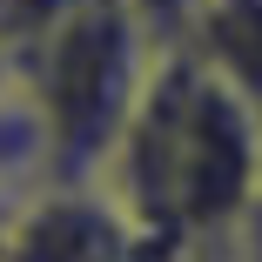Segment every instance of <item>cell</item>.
Returning <instances> with one entry per match:
<instances>
[{
	"instance_id": "3",
	"label": "cell",
	"mask_w": 262,
	"mask_h": 262,
	"mask_svg": "<svg viewBox=\"0 0 262 262\" xmlns=\"http://www.w3.org/2000/svg\"><path fill=\"white\" fill-rule=\"evenodd\" d=\"M148 242L101 182H47L0 215V262H141Z\"/></svg>"
},
{
	"instance_id": "2",
	"label": "cell",
	"mask_w": 262,
	"mask_h": 262,
	"mask_svg": "<svg viewBox=\"0 0 262 262\" xmlns=\"http://www.w3.org/2000/svg\"><path fill=\"white\" fill-rule=\"evenodd\" d=\"M155 54H162V34L135 14V0H61L40 20L27 108L54 182L101 175Z\"/></svg>"
},
{
	"instance_id": "4",
	"label": "cell",
	"mask_w": 262,
	"mask_h": 262,
	"mask_svg": "<svg viewBox=\"0 0 262 262\" xmlns=\"http://www.w3.org/2000/svg\"><path fill=\"white\" fill-rule=\"evenodd\" d=\"M175 40L195 47V61H208L262 121V0H188Z\"/></svg>"
},
{
	"instance_id": "1",
	"label": "cell",
	"mask_w": 262,
	"mask_h": 262,
	"mask_svg": "<svg viewBox=\"0 0 262 262\" xmlns=\"http://www.w3.org/2000/svg\"><path fill=\"white\" fill-rule=\"evenodd\" d=\"M94 182L148 249H235L262 229V121L195 47L162 40Z\"/></svg>"
}]
</instances>
